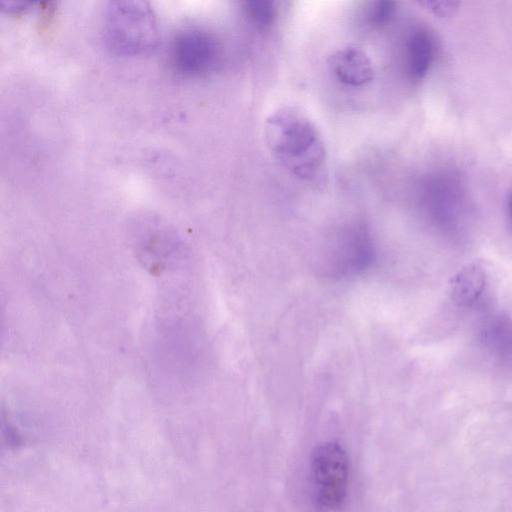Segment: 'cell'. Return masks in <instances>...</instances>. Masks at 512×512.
Here are the masks:
<instances>
[{"label": "cell", "instance_id": "6da1fadb", "mask_svg": "<svg viewBox=\"0 0 512 512\" xmlns=\"http://www.w3.org/2000/svg\"><path fill=\"white\" fill-rule=\"evenodd\" d=\"M266 142L274 156L295 176L311 180L322 170L325 148L314 123L300 110L285 107L265 122Z\"/></svg>", "mask_w": 512, "mask_h": 512}, {"label": "cell", "instance_id": "7a4b0ae2", "mask_svg": "<svg viewBox=\"0 0 512 512\" xmlns=\"http://www.w3.org/2000/svg\"><path fill=\"white\" fill-rule=\"evenodd\" d=\"M104 32L110 47L123 54L145 53L159 42L155 14L143 1L111 2L105 14Z\"/></svg>", "mask_w": 512, "mask_h": 512}, {"label": "cell", "instance_id": "3957f363", "mask_svg": "<svg viewBox=\"0 0 512 512\" xmlns=\"http://www.w3.org/2000/svg\"><path fill=\"white\" fill-rule=\"evenodd\" d=\"M311 475L318 507L324 512L342 509L348 488V459L337 443L317 446L311 456Z\"/></svg>", "mask_w": 512, "mask_h": 512}, {"label": "cell", "instance_id": "277c9868", "mask_svg": "<svg viewBox=\"0 0 512 512\" xmlns=\"http://www.w3.org/2000/svg\"><path fill=\"white\" fill-rule=\"evenodd\" d=\"M374 258V244L362 226L345 228L324 252L321 269L330 277H347L363 271Z\"/></svg>", "mask_w": 512, "mask_h": 512}, {"label": "cell", "instance_id": "5b68a950", "mask_svg": "<svg viewBox=\"0 0 512 512\" xmlns=\"http://www.w3.org/2000/svg\"><path fill=\"white\" fill-rule=\"evenodd\" d=\"M222 57L218 38L202 28H187L178 33L171 46L175 68L185 74H202L213 70Z\"/></svg>", "mask_w": 512, "mask_h": 512}, {"label": "cell", "instance_id": "8992f818", "mask_svg": "<svg viewBox=\"0 0 512 512\" xmlns=\"http://www.w3.org/2000/svg\"><path fill=\"white\" fill-rule=\"evenodd\" d=\"M329 66L341 83L353 87L371 82L375 74L370 57L353 45L336 50L329 57Z\"/></svg>", "mask_w": 512, "mask_h": 512}, {"label": "cell", "instance_id": "52a82bcc", "mask_svg": "<svg viewBox=\"0 0 512 512\" xmlns=\"http://www.w3.org/2000/svg\"><path fill=\"white\" fill-rule=\"evenodd\" d=\"M488 283V273L481 261L462 267L452 279L453 300L461 306H471L479 301Z\"/></svg>", "mask_w": 512, "mask_h": 512}, {"label": "cell", "instance_id": "ba28073f", "mask_svg": "<svg viewBox=\"0 0 512 512\" xmlns=\"http://www.w3.org/2000/svg\"><path fill=\"white\" fill-rule=\"evenodd\" d=\"M436 45L431 33L424 28L414 29L405 45V65L409 76L419 80L429 71L435 57Z\"/></svg>", "mask_w": 512, "mask_h": 512}, {"label": "cell", "instance_id": "9c48e42d", "mask_svg": "<svg viewBox=\"0 0 512 512\" xmlns=\"http://www.w3.org/2000/svg\"><path fill=\"white\" fill-rule=\"evenodd\" d=\"M245 12L255 26L264 29L273 23L276 8L271 1H249L245 3Z\"/></svg>", "mask_w": 512, "mask_h": 512}, {"label": "cell", "instance_id": "30bf717a", "mask_svg": "<svg viewBox=\"0 0 512 512\" xmlns=\"http://www.w3.org/2000/svg\"><path fill=\"white\" fill-rule=\"evenodd\" d=\"M395 12V4L390 1H376L369 4L366 10L367 21L374 26L388 23Z\"/></svg>", "mask_w": 512, "mask_h": 512}, {"label": "cell", "instance_id": "8fae6325", "mask_svg": "<svg viewBox=\"0 0 512 512\" xmlns=\"http://www.w3.org/2000/svg\"><path fill=\"white\" fill-rule=\"evenodd\" d=\"M509 209H510V213L512 215V195H511V198H510V201H509Z\"/></svg>", "mask_w": 512, "mask_h": 512}]
</instances>
